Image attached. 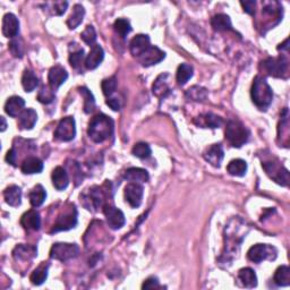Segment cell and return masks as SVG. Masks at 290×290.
I'll list each match as a JSON object with an SVG mask.
<instances>
[{
    "instance_id": "cell-36",
    "label": "cell",
    "mask_w": 290,
    "mask_h": 290,
    "mask_svg": "<svg viewBox=\"0 0 290 290\" xmlns=\"http://www.w3.org/2000/svg\"><path fill=\"white\" fill-rule=\"evenodd\" d=\"M48 269H49V265L48 264H41L40 266H37V268L33 271L30 280L33 284H35V286H40V284L44 283L47 278H48Z\"/></svg>"
},
{
    "instance_id": "cell-37",
    "label": "cell",
    "mask_w": 290,
    "mask_h": 290,
    "mask_svg": "<svg viewBox=\"0 0 290 290\" xmlns=\"http://www.w3.org/2000/svg\"><path fill=\"white\" fill-rule=\"evenodd\" d=\"M22 85L26 92H32L39 85V79H37L34 73L26 69L22 76Z\"/></svg>"
},
{
    "instance_id": "cell-12",
    "label": "cell",
    "mask_w": 290,
    "mask_h": 290,
    "mask_svg": "<svg viewBox=\"0 0 290 290\" xmlns=\"http://www.w3.org/2000/svg\"><path fill=\"white\" fill-rule=\"evenodd\" d=\"M103 213L104 216H106L108 226L110 227L111 229H120V228L125 225V216H123V213L118 208L112 206L110 204H107V205L103 208Z\"/></svg>"
},
{
    "instance_id": "cell-24",
    "label": "cell",
    "mask_w": 290,
    "mask_h": 290,
    "mask_svg": "<svg viewBox=\"0 0 290 290\" xmlns=\"http://www.w3.org/2000/svg\"><path fill=\"white\" fill-rule=\"evenodd\" d=\"M37 251L34 246L31 245H17L13 251V256L15 260L20 261H30L36 256Z\"/></svg>"
},
{
    "instance_id": "cell-34",
    "label": "cell",
    "mask_w": 290,
    "mask_h": 290,
    "mask_svg": "<svg viewBox=\"0 0 290 290\" xmlns=\"http://www.w3.org/2000/svg\"><path fill=\"white\" fill-rule=\"evenodd\" d=\"M274 282L277 286L286 287L290 284V269L287 265L279 266L274 273Z\"/></svg>"
},
{
    "instance_id": "cell-53",
    "label": "cell",
    "mask_w": 290,
    "mask_h": 290,
    "mask_svg": "<svg viewBox=\"0 0 290 290\" xmlns=\"http://www.w3.org/2000/svg\"><path fill=\"white\" fill-rule=\"evenodd\" d=\"M0 120H2V132H5L6 131V127H7V123H6V120H5V118L4 117H2L0 118Z\"/></svg>"
},
{
    "instance_id": "cell-47",
    "label": "cell",
    "mask_w": 290,
    "mask_h": 290,
    "mask_svg": "<svg viewBox=\"0 0 290 290\" xmlns=\"http://www.w3.org/2000/svg\"><path fill=\"white\" fill-rule=\"evenodd\" d=\"M9 49H11V52L13 54L14 57H23V54H24V50H23V46L21 44V41L18 40H13L11 44H9Z\"/></svg>"
},
{
    "instance_id": "cell-40",
    "label": "cell",
    "mask_w": 290,
    "mask_h": 290,
    "mask_svg": "<svg viewBox=\"0 0 290 290\" xmlns=\"http://www.w3.org/2000/svg\"><path fill=\"white\" fill-rule=\"evenodd\" d=\"M56 98V94H55V90L52 89L50 85H44V87L41 88L39 94H37V100L41 103H45V104H49L52 101H54Z\"/></svg>"
},
{
    "instance_id": "cell-2",
    "label": "cell",
    "mask_w": 290,
    "mask_h": 290,
    "mask_svg": "<svg viewBox=\"0 0 290 290\" xmlns=\"http://www.w3.org/2000/svg\"><path fill=\"white\" fill-rule=\"evenodd\" d=\"M113 120L110 117L104 115V113H99L94 116L88 127V134L93 142L96 143H102L113 133Z\"/></svg>"
},
{
    "instance_id": "cell-44",
    "label": "cell",
    "mask_w": 290,
    "mask_h": 290,
    "mask_svg": "<svg viewBox=\"0 0 290 290\" xmlns=\"http://www.w3.org/2000/svg\"><path fill=\"white\" fill-rule=\"evenodd\" d=\"M113 27H115V31L121 37H125L128 33L132 31L130 21L125 20V18H118V20L115 22V24H113Z\"/></svg>"
},
{
    "instance_id": "cell-52",
    "label": "cell",
    "mask_w": 290,
    "mask_h": 290,
    "mask_svg": "<svg viewBox=\"0 0 290 290\" xmlns=\"http://www.w3.org/2000/svg\"><path fill=\"white\" fill-rule=\"evenodd\" d=\"M16 159H17V154H16V150L11 149L7 152V155H6V161L8 163H11L12 165H16Z\"/></svg>"
},
{
    "instance_id": "cell-42",
    "label": "cell",
    "mask_w": 290,
    "mask_h": 290,
    "mask_svg": "<svg viewBox=\"0 0 290 290\" xmlns=\"http://www.w3.org/2000/svg\"><path fill=\"white\" fill-rule=\"evenodd\" d=\"M84 58H85L84 50L82 48H77L76 50H74L73 52L70 51L69 64H70V66H72L73 68L78 69V68H80V66H82V64H85Z\"/></svg>"
},
{
    "instance_id": "cell-17",
    "label": "cell",
    "mask_w": 290,
    "mask_h": 290,
    "mask_svg": "<svg viewBox=\"0 0 290 290\" xmlns=\"http://www.w3.org/2000/svg\"><path fill=\"white\" fill-rule=\"evenodd\" d=\"M20 31V22L12 13H8L3 18V34L6 37H15Z\"/></svg>"
},
{
    "instance_id": "cell-19",
    "label": "cell",
    "mask_w": 290,
    "mask_h": 290,
    "mask_svg": "<svg viewBox=\"0 0 290 290\" xmlns=\"http://www.w3.org/2000/svg\"><path fill=\"white\" fill-rule=\"evenodd\" d=\"M103 58L104 51L102 47L100 45H94L93 47H91V51H90V54L88 55L87 58H85V67L90 70L96 69L98 66L102 63Z\"/></svg>"
},
{
    "instance_id": "cell-32",
    "label": "cell",
    "mask_w": 290,
    "mask_h": 290,
    "mask_svg": "<svg viewBox=\"0 0 290 290\" xmlns=\"http://www.w3.org/2000/svg\"><path fill=\"white\" fill-rule=\"evenodd\" d=\"M211 25L216 31H232V25L230 18L226 14H218L213 16L211 20Z\"/></svg>"
},
{
    "instance_id": "cell-48",
    "label": "cell",
    "mask_w": 290,
    "mask_h": 290,
    "mask_svg": "<svg viewBox=\"0 0 290 290\" xmlns=\"http://www.w3.org/2000/svg\"><path fill=\"white\" fill-rule=\"evenodd\" d=\"M52 6V14L55 15H63V14L66 12V9L68 7V3L67 2H56L54 4H51Z\"/></svg>"
},
{
    "instance_id": "cell-5",
    "label": "cell",
    "mask_w": 290,
    "mask_h": 290,
    "mask_svg": "<svg viewBox=\"0 0 290 290\" xmlns=\"http://www.w3.org/2000/svg\"><path fill=\"white\" fill-rule=\"evenodd\" d=\"M104 202H106V195H104L102 188L99 186H93L89 188L87 192L80 194V203L89 211H99L100 209L107 205Z\"/></svg>"
},
{
    "instance_id": "cell-50",
    "label": "cell",
    "mask_w": 290,
    "mask_h": 290,
    "mask_svg": "<svg viewBox=\"0 0 290 290\" xmlns=\"http://www.w3.org/2000/svg\"><path fill=\"white\" fill-rule=\"evenodd\" d=\"M107 104L112 109L113 111L120 110L121 103H120V100L118 99V98H109V99L107 100Z\"/></svg>"
},
{
    "instance_id": "cell-1",
    "label": "cell",
    "mask_w": 290,
    "mask_h": 290,
    "mask_svg": "<svg viewBox=\"0 0 290 290\" xmlns=\"http://www.w3.org/2000/svg\"><path fill=\"white\" fill-rule=\"evenodd\" d=\"M245 222L239 218H234L229 226L226 228L225 234V251H223V262H231L240 248L241 241L245 238Z\"/></svg>"
},
{
    "instance_id": "cell-10",
    "label": "cell",
    "mask_w": 290,
    "mask_h": 290,
    "mask_svg": "<svg viewBox=\"0 0 290 290\" xmlns=\"http://www.w3.org/2000/svg\"><path fill=\"white\" fill-rule=\"evenodd\" d=\"M277 256V250L266 244H256L247 252V258L255 263H261L265 260H274Z\"/></svg>"
},
{
    "instance_id": "cell-8",
    "label": "cell",
    "mask_w": 290,
    "mask_h": 290,
    "mask_svg": "<svg viewBox=\"0 0 290 290\" xmlns=\"http://www.w3.org/2000/svg\"><path fill=\"white\" fill-rule=\"evenodd\" d=\"M79 248L76 244L56 242V244H54V246L51 247L50 258L57 261H61V262H66V261L77 258Z\"/></svg>"
},
{
    "instance_id": "cell-46",
    "label": "cell",
    "mask_w": 290,
    "mask_h": 290,
    "mask_svg": "<svg viewBox=\"0 0 290 290\" xmlns=\"http://www.w3.org/2000/svg\"><path fill=\"white\" fill-rule=\"evenodd\" d=\"M116 88H117V79L115 76H112V77H109L102 80L101 83V89L103 91V94L106 97H110L111 94L116 91Z\"/></svg>"
},
{
    "instance_id": "cell-4",
    "label": "cell",
    "mask_w": 290,
    "mask_h": 290,
    "mask_svg": "<svg viewBox=\"0 0 290 290\" xmlns=\"http://www.w3.org/2000/svg\"><path fill=\"white\" fill-rule=\"evenodd\" d=\"M226 139L234 147H241L250 139V131L239 120H229L226 127Z\"/></svg>"
},
{
    "instance_id": "cell-28",
    "label": "cell",
    "mask_w": 290,
    "mask_h": 290,
    "mask_svg": "<svg viewBox=\"0 0 290 290\" xmlns=\"http://www.w3.org/2000/svg\"><path fill=\"white\" fill-rule=\"evenodd\" d=\"M4 197L8 205H11V206L21 205L22 189L18 186H16V185H12V186H9L5 189Z\"/></svg>"
},
{
    "instance_id": "cell-27",
    "label": "cell",
    "mask_w": 290,
    "mask_h": 290,
    "mask_svg": "<svg viewBox=\"0 0 290 290\" xmlns=\"http://www.w3.org/2000/svg\"><path fill=\"white\" fill-rule=\"evenodd\" d=\"M37 120V115L33 109H25L18 116V126L22 130H32Z\"/></svg>"
},
{
    "instance_id": "cell-33",
    "label": "cell",
    "mask_w": 290,
    "mask_h": 290,
    "mask_svg": "<svg viewBox=\"0 0 290 290\" xmlns=\"http://www.w3.org/2000/svg\"><path fill=\"white\" fill-rule=\"evenodd\" d=\"M47 197L46 189L41 186V185H36V186L32 189L28 194V198H30V203L32 206L39 208L44 204L45 199Z\"/></svg>"
},
{
    "instance_id": "cell-25",
    "label": "cell",
    "mask_w": 290,
    "mask_h": 290,
    "mask_svg": "<svg viewBox=\"0 0 290 290\" xmlns=\"http://www.w3.org/2000/svg\"><path fill=\"white\" fill-rule=\"evenodd\" d=\"M168 77H169V74L164 73V74H161L159 77L155 79L153 88H152L154 96H156L158 98H164L170 93Z\"/></svg>"
},
{
    "instance_id": "cell-6",
    "label": "cell",
    "mask_w": 290,
    "mask_h": 290,
    "mask_svg": "<svg viewBox=\"0 0 290 290\" xmlns=\"http://www.w3.org/2000/svg\"><path fill=\"white\" fill-rule=\"evenodd\" d=\"M262 167L266 171V174L270 176V178L273 179L275 183L282 185V186H288L289 171L283 167L277 158L272 156V159L262 161Z\"/></svg>"
},
{
    "instance_id": "cell-49",
    "label": "cell",
    "mask_w": 290,
    "mask_h": 290,
    "mask_svg": "<svg viewBox=\"0 0 290 290\" xmlns=\"http://www.w3.org/2000/svg\"><path fill=\"white\" fill-rule=\"evenodd\" d=\"M159 287H160L159 280H158V278H155V277L147 278L144 281L143 286H142V288L143 289H155V288H159Z\"/></svg>"
},
{
    "instance_id": "cell-11",
    "label": "cell",
    "mask_w": 290,
    "mask_h": 290,
    "mask_svg": "<svg viewBox=\"0 0 290 290\" xmlns=\"http://www.w3.org/2000/svg\"><path fill=\"white\" fill-rule=\"evenodd\" d=\"M76 135V125L74 117H65L61 119L55 131V139L60 142H69Z\"/></svg>"
},
{
    "instance_id": "cell-31",
    "label": "cell",
    "mask_w": 290,
    "mask_h": 290,
    "mask_svg": "<svg viewBox=\"0 0 290 290\" xmlns=\"http://www.w3.org/2000/svg\"><path fill=\"white\" fill-rule=\"evenodd\" d=\"M85 15V9L82 5L76 4L73 7V12L70 14V16L67 20V26L69 27V30H75L80 23H82L83 18Z\"/></svg>"
},
{
    "instance_id": "cell-41",
    "label": "cell",
    "mask_w": 290,
    "mask_h": 290,
    "mask_svg": "<svg viewBox=\"0 0 290 290\" xmlns=\"http://www.w3.org/2000/svg\"><path fill=\"white\" fill-rule=\"evenodd\" d=\"M186 97L188 99L193 100V101H204L208 97L206 90L202 87H193L191 89L187 90Z\"/></svg>"
},
{
    "instance_id": "cell-9",
    "label": "cell",
    "mask_w": 290,
    "mask_h": 290,
    "mask_svg": "<svg viewBox=\"0 0 290 290\" xmlns=\"http://www.w3.org/2000/svg\"><path fill=\"white\" fill-rule=\"evenodd\" d=\"M76 225H77V211H76L74 205H70L68 210H65L58 217L50 232L55 234V232L58 231L69 230L72 228H75Z\"/></svg>"
},
{
    "instance_id": "cell-30",
    "label": "cell",
    "mask_w": 290,
    "mask_h": 290,
    "mask_svg": "<svg viewBox=\"0 0 290 290\" xmlns=\"http://www.w3.org/2000/svg\"><path fill=\"white\" fill-rule=\"evenodd\" d=\"M238 279L241 281L242 286L246 288H254L258 284V277L253 269L244 268L240 269L238 272Z\"/></svg>"
},
{
    "instance_id": "cell-51",
    "label": "cell",
    "mask_w": 290,
    "mask_h": 290,
    "mask_svg": "<svg viewBox=\"0 0 290 290\" xmlns=\"http://www.w3.org/2000/svg\"><path fill=\"white\" fill-rule=\"evenodd\" d=\"M240 5L244 8V11L246 13L251 14V15H254L255 14V6H256V3L255 2H241Z\"/></svg>"
},
{
    "instance_id": "cell-29",
    "label": "cell",
    "mask_w": 290,
    "mask_h": 290,
    "mask_svg": "<svg viewBox=\"0 0 290 290\" xmlns=\"http://www.w3.org/2000/svg\"><path fill=\"white\" fill-rule=\"evenodd\" d=\"M125 179H127L128 182L131 183H146L147 180H149L150 176L149 173L145 169H142V168H130L126 170L125 173Z\"/></svg>"
},
{
    "instance_id": "cell-14",
    "label": "cell",
    "mask_w": 290,
    "mask_h": 290,
    "mask_svg": "<svg viewBox=\"0 0 290 290\" xmlns=\"http://www.w3.org/2000/svg\"><path fill=\"white\" fill-rule=\"evenodd\" d=\"M164 57L165 54L162 50L159 49L158 47L151 46L149 49L144 51L143 54L139 57V60L142 66H144V67H150V66H153L160 63V61H162L164 59Z\"/></svg>"
},
{
    "instance_id": "cell-43",
    "label": "cell",
    "mask_w": 290,
    "mask_h": 290,
    "mask_svg": "<svg viewBox=\"0 0 290 290\" xmlns=\"http://www.w3.org/2000/svg\"><path fill=\"white\" fill-rule=\"evenodd\" d=\"M132 153L136 158L146 159L151 155V147L149 144L144 143V142H140V143H136L134 147H133Z\"/></svg>"
},
{
    "instance_id": "cell-7",
    "label": "cell",
    "mask_w": 290,
    "mask_h": 290,
    "mask_svg": "<svg viewBox=\"0 0 290 290\" xmlns=\"http://www.w3.org/2000/svg\"><path fill=\"white\" fill-rule=\"evenodd\" d=\"M264 72L273 77L286 78L288 76V59L284 56H279L275 58H268L262 63Z\"/></svg>"
},
{
    "instance_id": "cell-3",
    "label": "cell",
    "mask_w": 290,
    "mask_h": 290,
    "mask_svg": "<svg viewBox=\"0 0 290 290\" xmlns=\"http://www.w3.org/2000/svg\"><path fill=\"white\" fill-rule=\"evenodd\" d=\"M252 100L261 110H265L273 100L272 89L262 76H256L252 85Z\"/></svg>"
},
{
    "instance_id": "cell-35",
    "label": "cell",
    "mask_w": 290,
    "mask_h": 290,
    "mask_svg": "<svg viewBox=\"0 0 290 290\" xmlns=\"http://www.w3.org/2000/svg\"><path fill=\"white\" fill-rule=\"evenodd\" d=\"M227 170L231 176H235V177H242V176H245L247 171V163L246 161L241 159L231 160L229 164H228Z\"/></svg>"
},
{
    "instance_id": "cell-26",
    "label": "cell",
    "mask_w": 290,
    "mask_h": 290,
    "mask_svg": "<svg viewBox=\"0 0 290 290\" xmlns=\"http://www.w3.org/2000/svg\"><path fill=\"white\" fill-rule=\"evenodd\" d=\"M195 122L197 123L198 126L204 127V128H219L221 127L223 123L222 118L218 115H215L212 112H208L205 115H202L197 118V120H195Z\"/></svg>"
},
{
    "instance_id": "cell-16",
    "label": "cell",
    "mask_w": 290,
    "mask_h": 290,
    "mask_svg": "<svg viewBox=\"0 0 290 290\" xmlns=\"http://www.w3.org/2000/svg\"><path fill=\"white\" fill-rule=\"evenodd\" d=\"M203 156L206 162L213 165V167L219 168L221 165L225 153H223V149H222L221 144H213L210 147H208L205 152H204Z\"/></svg>"
},
{
    "instance_id": "cell-18",
    "label": "cell",
    "mask_w": 290,
    "mask_h": 290,
    "mask_svg": "<svg viewBox=\"0 0 290 290\" xmlns=\"http://www.w3.org/2000/svg\"><path fill=\"white\" fill-rule=\"evenodd\" d=\"M150 37L146 34H139L135 37H133V40L131 41L130 49L131 54L134 57H139L143 54L144 51L150 48Z\"/></svg>"
},
{
    "instance_id": "cell-20",
    "label": "cell",
    "mask_w": 290,
    "mask_h": 290,
    "mask_svg": "<svg viewBox=\"0 0 290 290\" xmlns=\"http://www.w3.org/2000/svg\"><path fill=\"white\" fill-rule=\"evenodd\" d=\"M21 225L26 230H33V231L39 230L41 227V218L39 212L35 210H30L25 212L24 215L22 216Z\"/></svg>"
},
{
    "instance_id": "cell-38",
    "label": "cell",
    "mask_w": 290,
    "mask_h": 290,
    "mask_svg": "<svg viewBox=\"0 0 290 290\" xmlns=\"http://www.w3.org/2000/svg\"><path fill=\"white\" fill-rule=\"evenodd\" d=\"M193 76V67L188 64H182L177 69V75H176V78H177V82L179 85L186 84L189 79L192 78Z\"/></svg>"
},
{
    "instance_id": "cell-22",
    "label": "cell",
    "mask_w": 290,
    "mask_h": 290,
    "mask_svg": "<svg viewBox=\"0 0 290 290\" xmlns=\"http://www.w3.org/2000/svg\"><path fill=\"white\" fill-rule=\"evenodd\" d=\"M24 106H25L24 99L14 96L7 100L6 104H5V111H6L7 115H9L11 117H16L21 115Z\"/></svg>"
},
{
    "instance_id": "cell-45",
    "label": "cell",
    "mask_w": 290,
    "mask_h": 290,
    "mask_svg": "<svg viewBox=\"0 0 290 290\" xmlns=\"http://www.w3.org/2000/svg\"><path fill=\"white\" fill-rule=\"evenodd\" d=\"M80 37L82 40L90 47H93L97 41V33L92 25H88L85 30L80 33Z\"/></svg>"
},
{
    "instance_id": "cell-23",
    "label": "cell",
    "mask_w": 290,
    "mask_h": 290,
    "mask_svg": "<svg viewBox=\"0 0 290 290\" xmlns=\"http://www.w3.org/2000/svg\"><path fill=\"white\" fill-rule=\"evenodd\" d=\"M22 173L25 175L40 174L44 170V162L36 156H28L22 163Z\"/></svg>"
},
{
    "instance_id": "cell-15",
    "label": "cell",
    "mask_w": 290,
    "mask_h": 290,
    "mask_svg": "<svg viewBox=\"0 0 290 290\" xmlns=\"http://www.w3.org/2000/svg\"><path fill=\"white\" fill-rule=\"evenodd\" d=\"M68 78V73L66 72V69L60 65H56L54 67H51L49 70V75H48V80H49V85L55 90L61 87L66 80Z\"/></svg>"
},
{
    "instance_id": "cell-13",
    "label": "cell",
    "mask_w": 290,
    "mask_h": 290,
    "mask_svg": "<svg viewBox=\"0 0 290 290\" xmlns=\"http://www.w3.org/2000/svg\"><path fill=\"white\" fill-rule=\"evenodd\" d=\"M144 189L141 184L131 183L125 187V198L132 208H139L143 199Z\"/></svg>"
},
{
    "instance_id": "cell-39",
    "label": "cell",
    "mask_w": 290,
    "mask_h": 290,
    "mask_svg": "<svg viewBox=\"0 0 290 290\" xmlns=\"http://www.w3.org/2000/svg\"><path fill=\"white\" fill-rule=\"evenodd\" d=\"M78 91L79 93L82 94V97L84 98V111L85 113H90L94 110V108H96V100H94L93 94L91 93L90 90H88L87 88H78Z\"/></svg>"
},
{
    "instance_id": "cell-21",
    "label": "cell",
    "mask_w": 290,
    "mask_h": 290,
    "mask_svg": "<svg viewBox=\"0 0 290 290\" xmlns=\"http://www.w3.org/2000/svg\"><path fill=\"white\" fill-rule=\"evenodd\" d=\"M52 185H54L56 189L58 191H64L67 188L69 184V177L67 171L63 167H57L52 171Z\"/></svg>"
}]
</instances>
